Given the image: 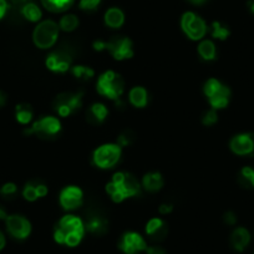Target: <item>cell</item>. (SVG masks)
<instances>
[{"label": "cell", "mask_w": 254, "mask_h": 254, "mask_svg": "<svg viewBox=\"0 0 254 254\" xmlns=\"http://www.w3.org/2000/svg\"><path fill=\"white\" fill-rule=\"evenodd\" d=\"M85 232V223L80 217L66 214L61 217L54 228V241L61 246L74 248L81 243Z\"/></svg>", "instance_id": "6da1fadb"}, {"label": "cell", "mask_w": 254, "mask_h": 254, "mask_svg": "<svg viewBox=\"0 0 254 254\" xmlns=\"http://www.w3.org/2000/svg\"><path fill=\"white\" fill-rule=\"evenodd\" d=\"M106 192L116 203L140 193V182L128 172H116L106 185Z\"/></svg>", "instance_id": "7a4b0ae2"}, {"label": "cell", "mask_w": 254, "mask_h": 254, "mask_svg": "<svg viewBox=\"0 0 254 254\" xmlns=\"http://www.w3.org/2000/svg\"><path fill=\"white\" fill-rule=\"evenodd\" d=\"M96 90L101 96L110 100H119L120 96L124 94L125 81L121 75L110 70L100 75L96 82Z\"/></svg>", "instance_id": "3957f363"}, {"label": "cell", "mask_w": 254, "mask_h": 254, "mask_svg": "<svg viewBox=\"0 0 254 254\" xmlns=\"http://www.w3.org/2000/svg\"><path fill=\"white\" fill-rule=\"evenodd\" d=\"M203 92L212 109L214 110L227 107L231 100V90L217 79L207 80L203 86Z\"/></svg>", "instance_id": "277c9868"}, {"label": "cell", "mask_w": 254, "mask_h": 254, "mask_svg": "<svg viewBox=\"0 0 254 254\" xmlns=\"http://www.w3.org/2000/svg\"><path fill=\"white\" fill-rule=\"evenodd\" d=\"M58 24L53 20H44L36 25L33 33V41L39 49H49L55 45L59 38Z\"/></svg>", "instance_id": "5b68a950"}, {"label": "cell", "mask_w": 254, "mask_h": 254, "mask_svg": "<svg viewBox=\"0 0 254 254\" xmlns=\"http://www.w3.org/2000/svg\"><path fill=\"white\" fill-rule=\"evenodd\" d=\"M122 155V148L117 143H105L97 147L92 155L95 166L102 170L112 168L120 161Z\"/></svg>", "instance_id": "8992f818"}, {"label": "cell", "mask_w": 254, "mask_h": 254, "mask_svg": "<svg viewBox=\"0 0 254 254\" xmlns=\"http://www.w3.org/2000/svg\"><path fill=\"white\" fill-rule=\"evenodd\" d=\"M82 105V92H61L53 102L54 110L60 117L74 114Z\"/></svg>", "instance_id": "52a82bcc"}, {"label": "cell", "mask_w": 254, "mask_h": 254, "mask_svg": "<svg viewBox=\"0 0 254 254\" xmlns=\"http://www.w3.org/2000/svg\"><path fill=\"white\" fill-rule=\"evenodd\" d=\"M61 131V122L55 116H45L34 122L28 130L26 135H35L39 138H53Z\"/></svg>", "instance_id": "ba28073f"}, {"label": "cell", "mask_w": 254, "mask_h": 254, "mask_svg": "<svg viewBox=\"0 0 254 254\" xmlns=\"http://www.w3.org/2000/svg\"><path fill=\"white\" fill-rule=\"evenodd\" d=\"M181 28L190 40H202L207 33L206 21L192 11H187L181 18Z\"/></svg>", "instance_id": "9c48e42d"}, {"label": "cell", "mask_w": 254, "mask_h": 254, "mask_svg": "<svg viewBox=\"0 0 254 254\" xmlns=\"http://www.w3.org/2000/svg\"><path fill=\"white\" fill-rule=\"evenodd\" d=\"M106 50L115 60H127L133 56L132 41L125 36H114L106 41Z\"/></svg>", "instance_id": "30bf717a"}, {"label": "cell", "mask_w": 254, "mask_h": 254, "mask_svg": "<svg viewBox=\"0 0 254 254\" xmlns=\"http://www.w3.org/2000/svg\"><path fill=\"white\" fill-rule=\"evenodd\" d=\"M119 248L124 254H141L147 249V243L137 232H126L120 238Z\"/></svg>", "instance_id": "8fae6325"}, {"label": "cell", "mask_w": 254, "mask_h": 254, "mask_svg": "<svg viewBox=\"0 0 254 254\" xmlns=\"http://www.w3.org/2000/svg\"><path fill=\"white\" fill-rule=\"evenodd\" d=\"M6 231L13 238L23 241L26 239L31 233V224L25 217L20 214H10L5 219Z\"/></svg>", "instance_id": "7c38bea8"}, {"label": "cell", "mask_w": 254, "mask_h": 254, "mask_svg": "<svg viewBox=\"0 0 254 254\" xmlns=\"http://www.w3.org/2000/svg\"><path fill=\"white\" fill-rule=\"evenodd\" d=\"M72 64V56L69 51L65 50H58L51 53L50 55L46 58L45 65L50 71L53 72H65L71 67Z\"/></svg>", "instance_id": "4fadbf2b"}, {"label": "cell", "mask_w": 254, "mask_h": 254, "mask_svg": "<svg viewBox=\"0 0 254 254\" xmlns=\"http://www.w3.org/2000/svg\"><path fill=\"white\" fill-rule=\"evenodd\" d=\"M61 207L66 211H74L79 208L84 201V193L82 190L77 186H67L61 190L60 197H59Z\"/></svg>", "instance_id": "5bb4252c"}, {"label": "cell", "mask_w": 254, "mask_h": 254, "mask_svg": "<svg viewBox=\"0 0 254 254\" xmlns=\"http://www.w3.org/2000/svg\"><path fill=\"white\" fill-rule=\"evenodd\" d=\"M232 152L238 156H254V133H239L229 142Z\"/></svg>", "instance_id": "9a60e30c"}, {"label": "cell", "mask_w": 254, "mask_h": 254, "mask_svg": "<svg viewBox=\"0 0 254 254\" xmlns=\"http://www.w3.org/2000/svg\"><path fill=\"white\" fill-rule=\"evenodd\" d=\"M145 231L148 238L153 242H162L167 237L168 233L166 222L162 218H158V217H153L147 222Z\"/></svg>", "instance_id": "2e32d148"}, {"label": "cell", "mask_w": 254, "mask_h": 254, "mask_svg": "<svg viewBox=\"0 0 254 254\" xmlns=\"http://www.w3.org/2000/svg\"><path fill=\"white\" fill-rule=\"evenodd\" d=\"M85 223V229L92 236H104L109 229V222L104 216L99 213H91L86 218Z\"/></svg>", "instance_id": "e0dca14e"}, {"label": "cell", "mask_w": 254, "mask_h": 254, "mask_svg": "<svg viewBox=\"0 0 254 254\" xmlns=\"http://www.w3.org/2000/svg\"><path fill=\"white\" fill-rule=\"evenodd\" d=\"M251 243V233L244 227H238L231 234V246L234 251L243 252Z\"/></svg>", "instance_id": "ac0fdd59"}, {"label": "cell", "mask_w": 254, "mask_h": 254, "mask_svg": "<svg viewBox=\"0 0 254 254\" xmlns=\"http://www.w3.org/2000/svg\"><path fill=\"white\" fill-rule=\"evenodd\" d=\"M109 110L101 102H95L87 109L86 119L91 125H100L106 120Z\"/></svg>", "instance_id": "d6986e66"}, {"label": "cell", "mask_w": 254, "mask_h": 254, "mask_svg": "<svg viewBox=\"0 0 254 254\" xmlns=\"http://www.w3.org/2000/svg\"><path fill=\"white\" fill-rule=\"evenodd\" d=\"M163 183L165 181L160 172H148L142 178L143 188L148 192H157L163 187Z\"/></svg>", "instance_id": "ffe728a7"}, {"label": "cell", "mask_w": 254, "mask_h": 254, "mask_svg": "<svg viewBox=\"0 0 254 254\" xmlns=\"http://www.w3.org/2000/svg\"><path fill=\"white\" fill-rule=\"evenodd\" d=\"M128 100H130L131 105L137 109H142L147 105L148 101V94L147 90L142 86H135L130 90L128 92Z\"/></svg>", "instance_id": "44dd1931"}, {"label": "cell", "mask_w": 254, "mask_h": 254, "mask_svg": "<svg viewBox=\"0 0 254 254\" xmlns=\"http://www.w3.org/2000/svg\"><path fill=\"white\" fill-rule=\"evenodd\" d=\"M105 24L109 28L119 29L124 25L125 23V14L121 9L119 8H110L109 10L105 13Z\"/></svg>", "instance_id": "7402d4cb"}, {"label": "cell", "mask_w": 254, "mask_h": 254, "mask_svg": "<svg viewBox=\"0 0 254 254\" xmlns=\"http://www.w3.org/2000/svg\"><path fill=\"white\" fill-rule=\"evenodd\" d=\"M75 0H41L44 8L51 13H63L72 6Z\"/></svg>", "instance_id": "603a6c76"}, {"label": "cell", "mask_w": 254, "mask_h": 254, "mask_svg": "<svg viewBox=\"0 0 254 254\" xmlns=\"http://www.w3.org/2000/svg\"><path fill=\"white\" fill-rule=\"evenodd\" d=\"M20 14L26 20L31 21V23H38V21H40L41 16H43L41 9L33 1H28V3L24 4L20 8Z\"/></svg>", "instance_id": "cb8c5ba5"}, {"label": "cell", "mask_w": 254, "mask_h": 254, "mask_svg": "<svg viewBox=\"0 0 254 254\" xmlns=\"http://www.w3.org/2000/svg\"><path fill=\"white\" fill-rule=\"evenodd\" d=\"M34 111L33 107L26 102H21V104L16 105L15 107V119L19 124L21 125H28L30 124L33 120Z\"/></svg>", "instance_id": "d4e9b609"}, {"label": "cell", "mask_w": 254, "mask_h": 254, "mask_svg": "<svg viewBox=\"0 0 254 254\" xmlns=\"http://www.w3.org/2000/svg\"><path fill=\"white\" fill-rule=\"evenodd\" d=\"M198 54L203 60L206 61L214 60L217 55V51H216V45L213 44V41L211 40L201 41L198 45Z\"/></svg>", "instance_id": "484cf974"}, {"label": "cell", "mask_w": 254, "mask_h": 254, "mask_svg": "<svg viewBox=\"0 0 254 254\" xmlns=\"http://www.w3.org/2000/svg\"><path fill=\"white\" fill-rule=\"evenodd\" d=\"M238 183L243 188H254V168L249 166L242 168L238 175Z\"/></svg>", "instance_id": "4316f807"}, {"label": "cell", "mask_w": 254, "mask_h": 254, "mask_svg": "<svg viewBox=\"0 0 254 254\" xmlns=\"http://www.w3.org/2000/svg\"><path fill=\"white\" fill-rule=\"evenodd\" d=\"M77 26H79V19L75 14H65L59 21V28L66 33H71Z\"/></svg>", "instance_id": "83f0119b"}, {"label": "cell", "mask_w": 254, "mask_h": 254, "mask_svg": "<svg viewBox=\"0 0 254 254\" xmlns=\"http://www.w3.org/2000/svg\"><path fill=\"white\" fill-rule=\"evenodd\" d=\"M211 35L212 38L217 39V40H227L228 36L231 35V31H229L228 26H226L224 24L219 23V21H213L211 25Z\"/></svg>", "instance_id": "f1b7e54d"}, {"label": "cell", "mask_w": 254, "mask_h": 254, "mask_svg": "<svg viewBox=\"0 0 254 254\" xmlns=\"http://www.w3.org/2000/svg\"><path fill=\"white\" fill-rule=\"evenodd\" d=\"M71 72L80 81H87V80L92 79L95 75L94 70L90 66H85V65H76V66L72 67Z\"/></svg>", "instance_id": "f546056e"}, {"label": "cell", "mask_w": 254, "mask_h": 254, "mask_svg": "<svg viewBox=\"0 0 254 254\" xmlns=\"http://www.w3.org/2000/svg\"><path fill=\"white\" fill-rule=\"evenodd\" d=\"M23 197L29 202H34L39 198L38 190H36V182H29L23 190Z\"/></svg>", "instance_id": "4dcf8cb0"}, {"label": "cell", "mask_w": 254, "mask_h": 254, "mask_svg": "<svg viewBox=\"0 0 254 254\" xmlns=\"http://www.w3.org/2000/svg\"><path fill=\"white\" fill-rule=\"evenodd\" d=\"M133 138H135V135L132 133V131L125 130L124 132H121V135L117 137V145H119L121 148L126 147V146L132 143Z\"/></svg>", "instance_id": "1f68e13d"}, {"label": "cell", "mask_w": 254, "mask_h": 254, "mask_svg": "<svg viewBox=\"0 0 254 254\" xmlns=\"http://www.w3.org/2000/svg\"><path fill=\"white\" fill-rule=\"evenodd\" d=\"M16 192H18V187L13 182L5 183V185H3L1 188H0V194L5 197V198H11V197L15 196Z\"/></svg>", "instance_id": "d6a6232c"}, {"label": "cell", "mask_w": 254, "mask_h": 254, "mask_svg": "<svg viewBox=\"0 0 254 254\" xmlns=\"http://www.w3.org/2000/svg\"><path fill=\"white\" fill-rule=\"evenodd\" d=\"M217 121H218V115H217V110L214 109L208 110V111L204 112L203 116H202V124H203L204 126H213Z\"/></svg>", "instance_id": "836d02e7"}, {"label": "cell", "mask_w": 254, "mask_h": 254, "mask_svg": "<svg viewBox=\"0 0 254 254\" xmlns=\"http://www.w3.org/2000/svg\"><path fill=\"white\" fill-rule=\"evenodd\" d=\"M100 4H101V0H80L79 6L81 10L92 11L99 8Z\"/></svg>", "instance_id": "e575fe53"}, {"label": "cell", "mask_w": 254, "mask_h": 254, "mask_svg": "<svg viewBox=\"0 0 254 254\" xmlns=\"http://www.w3.org/2000/svg\"><path fill=\"white\" fill-rule=\"evenodd\" d=\"M145 252L146 254H167L166 249L161 246H150Z\"/></svg>", "instance_id": "d590c367"}, {"label": "cell", "mask_w": 254, "mask_h": 254, "mask_svg": "<svg viewBox=\"0 0 254 254\" xmlns=\"http://www.w3.org/2000/svg\"><path fill=\"white\" fill-rule=\"evenodd\" d=\"M223 221L224 223L228 224V226H234V224L237 223V216L233 212H227V213H224Z\"/></svg>", "instance_id": "8d00e7d4"}, {"label": "cell", "mask_w": 254, "mask_h": 254, "mask_svg": "<svg viewBox=\"0 0 254 254\" xmlns=\"http://www.w3.org/2000/svg\"><path fill=\"white\" fill-rule=\"evenodd\" d=\"M9 8H10V5H9L8 0H0V20L6 15Z\"/></svg>", "instance_id": "74e56055"}, {"label": "cell", "mask_w": 254, "mask_h": 254, "mask_svg": "<svg viewBox=\"0 0 254 254\" xmlns=\"http://www.w3.org/2000/svg\"><path fill=\"white\" fill-rule=\"evenodd\" d=\"M173 206L171 203H162L160 207H158V211H160L161 214L166 216V214H170L172 212Z\"/></svg>", "instance_id": "f35d334b"}, {"label": "cell", "mask_w": 254, "mask_h": 254, "mask_svg": "<svg viewBox=\"0 0 254 254\" xmlns=\"http://www.w3.org/2000/svg\"><path fill=\"white\" fill-rule=\"evenodd\" d=\"M36 190H38V194H39V198L41 197H45L48 194V187L43 183H36Z\"/></svg>", "instance_id": "ab89813d"}, {"label": "cell", "mask_w": 254, "mask_h": 254, "mask_svg": "<svg viewBox=\"0 0 254 254\" xmlns=\"http://www.w3.org/2000/svg\"><path fill=\"white\" fill-rule=\"evenodd\" d=\"M94 49L96 51L106 50V41H101V40L95 41V43H94Z\"/></svg>", "instance_id": "60d3db41"}, {"label": "cell", "mask_w": 254, "mask_h": 254, "mask_svg": "<svg viewBox=\"0 0 254 254\" xmlns=\"http://www.w3.org/2000/svg\"><path fill=\"white\" fill-rule=\"evenodd\" d=\"M5 243H6L5 236H4L3 232L0 231V251H3L4 247H5Z\"/></svg>", "instance_id": "b9f144b4"}, {"label": "cell", "mask_w": 254, "mask_h": 254, "mask_svg": "<svg viewBox=\"0 0 254 254\" xmlns=\"http://www.w3.org/2000/svg\"><path fill=\"white\" fill-rule=\"evenodd\" d=\"M6 100H8L6 95L3 91H0V107H3L6 104Z\"/></svg>", "instance_id": "7bdbcfd3"}, {"label": "cell", "mask_w": 254, "mask_h": 254, "mask_svg": "<svg viewBox=\"0 0 254 254\" xmlns=\"http://www.w3.org/2000/svg\"><path fill=\"white\" fill-rule=\"evenodd\" d=\"M8 212L5 211V208H4V207H1L0 206V219H4V221H5L6 218H8Z\"/></svg>", "instance_id": "ee69618b"}, {"label": "cell", "mask_w": 254, "mask_h": 254, "mask_svg": "<svg viewBox=\"0 0 254 254\" xmlns=\"http://www.w3.org/2000/svg\"><path fill=\"white\" fill-rule=\"evenodd\" d=\"M247 6H248L249 11L252 14H254V0H248V3H247Z\"/></svg>", "instance_id": "f6af8a7d"}, {"label": "cell", "mask_w": 254, "mask_h": 254, "mask_svg": "<svg viewBox=\"0 0 254 254\" xmlns=\"http://www.w3.org/2000/svg\"><path fill=\"white\" fill-rule=\"evenodd\" d=\"M190 1L193 4H203L206 0H190Z\"/></svg>", "instance_id": "bcb514c9"}, {"label": "cell", "mask_w": 254, "mask_h": 254, "mask_svg": "<svg viewBox=\"0 0 254 254\" xmlns=\"http://www.w3.org/2000/svg\"><path fill=\"white\" fill-rule=\"evenodd\" d=\"M253 254H254V253H253Z\"/></svg>", "instance_id": "7dc6e473"}]
</instances>
